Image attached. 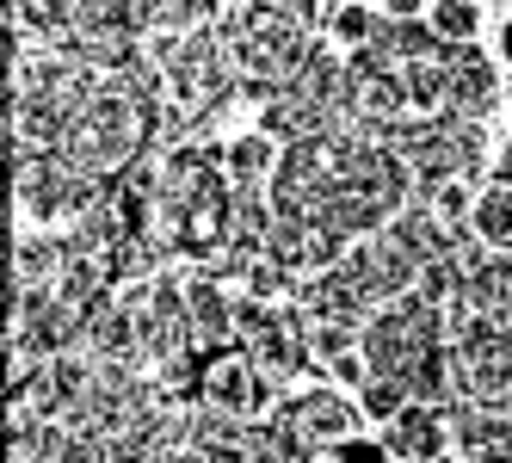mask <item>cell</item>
<instances>
[{
	"label": "cell",
	"instance_id": "obj_2",
	"mask_svg": "<svg viewBox=\"0 0 512 463\" xmlns=\"http://www.w3.org/2000/svg\"><path fill=\"white\" fill-rule=\"evenodd\" d=\"M198 402L216 408V414H229V420H241V426H266V420L284 408V402H278V377H266L241 346H229V352H216V359H204Z\"/></svg>",
	"mask_w": 512,
	"mask_h": 463
},
{
	"label": "cell",
	"instance_id": "obj_12",
	"mask_svg": "<svg viewBox=\"0 0 512 463\" xmlns=\"http://www.w3.org/2000/svg\"><path fill=\"white\" fill-rule=\"evenodd\" d=\"M272 167H278V142H272V136L247 130V136L223 142V173H229V186H266Z\"/></svg>",
	"mask_w": 512,
	"mask_h": 463
},
{
	"label": "cell",
	"instance_id": "obj_14",
	"mask_svg": "<svg viewBox=\"0 0 512 463\" xmlns=\"http://www.w3.org/2000/svg\"><path fill=\"white\" fill-rule=\"evenodd\" d=\"M426 25L445 50H469L482 38V7L475 0H426Z\"/></svg>",
	"mask_w": 512,
	"mask_h": 463
},
{
	"label": "cell",
	"instance_id": "obj_10",
	"mask_svg": "<svg viewBox=\"0 0 512 463\" xmlns=\"http://www.w3.org/2000/svg\"><path fill=\"white\" fill-rule=\"evenodd\" d=\"M451 56V50H445ZM445 56H426V62H401V87H408V112L414 118H438L445 112V93H451V62Z\"/></svg>",
	"mask_w": 512,
	"mask_h": 463
},
{
	"label": "cell",
	"instance_id": "obj_9",
	"mask_svg": "<svg viewBox=\"0 0 512 463\" xmlns=\"http://www.w3.org/2000/svg\"><path fill=\"white\" fill-rule=\"evenodd\" d=\"M463 303L494 315V322H512V254H488L463 278Z\"/></svg>",
	"mask_w": 512,
	"mask_h": 463
},
{
	"label": "cell",
	"instance_id": "obj_22",
	"mask_svg": "<svg viewBox=\"0 0 512 463\" xmlns=\"http://www.w3.org/2000/svg\"><path fill=\"white\" fill-rule=\"evenodd\" d=\"M327 377H334V389H352V396H358V389L371 383V365H364V352H346V359L327 365Z\"/></svg>",
	"mask_w": 512,
	"mask_h": 463
},
{
	"label": "cell",
	"instance_id": "obj_21",
	"mask_svg": "<svg viewBox=\"0 0 512 463\" xmlns=\"http://www.w3.org/2000/svg\"><path fill=\"white\" fill-rule=\"evenodd\" d=\"M309 352H315V365H334V359H346V352H358V328L315 322V315H309Z\"/></svg>",
	"mask_w": 512,
	"mask_h": 463
},
{
	"label": "cell",
	"instance_id": "obj_17",
	"mask_svg": "<svg viewBox=\"0 0 512 463\" xmlns=\"http://www.w3.org/2000/svg\"><path fill=\"white\" fill-rule=\"evenodd\" d=\"M420 204L432 210L445 229H469V210H475V186L469 180H445V186H432V192H420Z\"/></svg>",
	"mask_w": 512,
	"mask_h": 463
},
{
	"label": "cell",
	"instance_id": "obj_24",
	"mask_svg": "<svg viewBox=\"0 0 512 463\" xmlns=\"http://www.w3.org/2000/svg\"><path fill=\"white\" fill-rule=\"evenodd\" d=\"M494 186H506V192H512V142L494 155Z\"/></svg>",
	"mask_w": 512,
	"mask_h": 463
},
{
	"label": "cell",
	"instance_id": "obj_23",
	"mask_svg": "<svg viewBox=\"0 0 512 463\" xmlns=\"http://www.w3.org/2000/svg\"><path fill=\"white\" fill-rule=\"evenodd\" d=\"M383 19H426V0H377Z\"/></svg>",
	"mask_w": 512,
	"mask_h": 463
},
{
	"label": "cell",
	"instance_id": "obj_6",
	"mask_svg": "<svg viewBox=\"0 0 512 463\" xmlns=\"http://www.w3.org/2000/svg\"><path fill=\"white\" fill-rule=\"evenodd\" d=\"M284 414L303 426V433L321 445V451H334L346 439H358V402L346 396V389L334 383H315V389H297V396L284 402Z\"/></svg>",
	"mask_w": 512,
	"mask_h": 463
},
{
	"label": "cell",
	"instance_id": "obj_18",
	"mask_svg": "<svg viewBox=\"0 0 512 463\" xmlns=\"http://www.w3.org/2000/svg\"><path fill=\"white\" fill-rule=\"evenodd\" d=\"M241 284H247V291L241 297H260V303H290V297H297V278H290L272 254H260V260H253L247 272H241Z\"/></svg>",
	"mask_w": 512,
	"mask_h": 463
},
{
	"label": "cell",
	"instance_id": "obj_1",
	"mask_svg": "<svg viewBox=\"0 0 512 463\" xmlns=\"http://www.w3.org/2000/svg\"><path fill=\"white\" fill-rule=\"evenodd\" d=\"M438 340H451L445 309L420 303L414 291L395 297V303H383V309H371V322L358 328V352H364V365H371V377H395V383H401V371H408L426 346H438Z\"/></svg>",
	"mask_w": 512,
	"mask_h": 463
},
{
	"label": "cell",
	"instance_id": "obj_8",
	"mask_svg": "<svg viewBox=\"0 0 512 463\" xmlns=\"http://www.w3.org/2000/svg\"><path fill=\"white\" fill-rule=\"evenodd\" d=\"M451 445L469 463H512V414L451 402Z\"/></svg>",
	"mask_w": 512,
	"mask_h": 463
},
{
	"label": "cell",
	"instance_id": "obj_3",
	"mask_svg": "<svg viewBox=\"0 0 512 463\" xmlns=\"http://www.w3.org/2000/svg\"><path fill=\"white\" fill-rule=\"evenodd\" d=\"M340 272L358 284L364 297H371V309H383V303H395V297H408V291H414V272H420V266H414V260L377 229V235H364V241L346 247Z\"/></svg>",
	"mask_w": 512,
	"mask_h": 463
},
{
	"label": "cell",
	"instance_id": "obj_13",
	"mask_svg": "<svg viewBox=\"0 0 512 463\" xmlns=\"http://www.w3.org/2000/svg\"><path fill=\"white\" fill-rule=\"evenodd\" d=\"M62 266H68V254H62V241H56V235H25V241L13 247V278H7V284H25V291H38V284H56Z\"/></svg>",
	"mask_w": 512,
	"mask_h": 463
},
{
	"label": "cell",
	"instance_id": "obj_7",
	"mask_svg": "<svg viewBox=\"0 0 512 463\" xmlns=\"http://www.w3.org/2000/svg\"><path fill=\"white\" fill-rule=\"evenodd\" d=\"M451 62V93H445V112H457V118H469V124H482L494 105H500V62L494 56H482V50H451L445 56Z\"/></svg>",
	"mask_w": 512,
	"mask_h": 463
},
{
	"label": "cell",
	"instance_id": "obj_15",
	"mask_svg": "<svg viewBox=\"0 0 512 463\" xmlns=\"http://www.w3.org/2000/svg\"><path fill=\"white\" fill-rule=\"evenodd\" d=\"M13 25L25 38H68L75 31V0H13Z\"/></svg>",
	"mask_w": 512,
	"mask_h": 463
},
{
	"label": "cell",
	"instance_id": "obj_19",
	"mask_svg": "<svg viewBox=\"0 0 512 463\" xmlns=\"http://www.w3.org/2000/svg\"><path fill=\"white\" fill-rule=\"evenodd\" d=\"M414 297H420V303H432V309L457 303V297H463V272H457L451 260H426V266L414 272Z\"/></svg>",
	"mask_w": 512,
	"mask_h": 463
},
{
	"label": "cell",
	"instance_id": "obj_16",
	"mask_svg": "<svg viewBox=\"0 0 512 463\" xmlns=\"http://www.w3.org/2000/svg\"><path fill=\"white\" fill-rule=\"evenodd\" d=\"M377 7H371V0H340V7H334V19H327V38H334L346 56L352 50H364V44H371V31H377Z\"/></svg>",
	"mask_w": 512,
	"mask_h": 463
},
{
	"label": "cell",
	"instance_id": "obj_4",
	"mask_svg": "<svg viewBox=\"0 0 512 463\" xmlns=\"http://www.w3.org/2000/svg\"><path fill=\"white\" fill-rule=\"evenodd\" d=\"M377 445L389 451V463H451V408L408 402L383 426Z\"/></svg>",
	"mask_w": 512,
	"mask_h": 463
},
{
	"label": "cell",
	"instance_id": "obj_25",
	"mask_svg": "<svg viewBox=\"0 0 512 463\" xmlns=\"http://www.w3.org/2000/svg\"><path fill=\"white\" fill-rule=\"evenodd\" d=\"M500 62H506V68H512V13H506V19H500Z\"/></svg>",
	"mask_w": 512,
	"mask_h": 463
},
{
	"label": "cell",
	"instance_id": "obj_11",
	"mask_svg": "<svg viewBox=\"0 0 512 463\" xmlns=\"http://www.w3.org/2000/svg\"><path fill=\"white\" fill-rule=\"evenodd\" d=\"M469 235L482 241L488 254H512V192H506V186H475Z\"/></svg>",
	"mask_w": 512,
	"mask_h": 463
},
{
	"label": "cell",
	"instance_id": "obj_20",
	"mask_svg": "<svg viewBox=\"0 0 512 463\" xmlns=\"http://www.w3.org/2000/svg\"><path fill=\"white\" fill-rule=\"evenodd\" d=\"M401 408H408V389H401L395 377H371V383L358 389V414H364V420H377V426H389Z\"/></svg>",
	"mask_w": 512,
	"mask_h": 463
},
{
	"label": "cell",
	"instance_id": "obj_5",
	"mask_svg": "<svg viewBox=\"0 0 512 463\" xmlns=\"http://www.w3.org/2000/svg\"><path fill=\"white\" fill-rule=\"evenodd\" d=\"M186 315H192V340H198L204 359H216V352L235 346V297L223 291V278H216L210 266H186Z\"/></svg>",
	"mask_w": 512,
	"mask_h": 463
}]
</instances>
